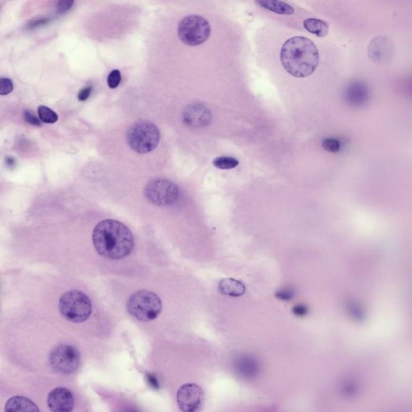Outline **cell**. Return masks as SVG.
Returning <instances> with one entry per match:
<instances>
[{
  "label": "cell",
  "instance_id": "8fae6325",
  "mask_svg": "<svg viewBox=\"0 0 412 412\" xmlns=\"http://www.w3.org/2000/svg\"><path fill=\"white\" fill-rule=\"evenodd\" d=\"M48 405L52 412H71L74 408V398L65 387H57L48 396Z\"/></svg>",
  "mask_w": 412,
  "mask_h": 412
},
{
  "label": "cell",
  "instance_id": "5b68a950",
  "mask_svg": "<svg viewBox=\"0 0 412 412\" xmlns=\"http://www.w3.org/2000/svg\"><path fill=\"white\" fill-rule=\"evenodd\" d=\"M59 309L63 317L73 323L87 320L92 313L90 298L81 291L71 290L60 297Z\"/></svg>",
  "mask_w": 412,
  "mask_h": 412
},
{
  "label": "cell",
  "instance_id": "6da1fadb",
  "mask_svg": "<svg viewBox=\"0 0 412 412\" xmlns=\"http://www.w3.org/2000/svg\"><path fill=\"white\" fill-rule=\"evenodd\" d=\"M93 244L99 255L110 259H122L132 253L134 238L124 224L115 220H104L95 226Z\"/></svg>",
  "mask_w": 412,
  "mask_h": 412
},
{
  "label": "cell",
  "instance_id": "f1b7e54d",
  "mask_svg": "<svg viewBox=\"0 0 412 412\" xmlns=\"http://www.w3.org/2000/svg\"><path fill=\"white\" fill-rule=\"evenodd\" d=\"M7 165H10V164H11V165H14V159H12V158H9V157H8V158H7Z\"/></svg>",
  "mask_w": 412,
  "mask_h": 412
},
{
  "label": "cell",
  "instance_id": "d4e9b609",
  "mask_svg": "<svg viewBox=\"0 0 412 412\" xmlns=\"http://www.w3.org/2000/svg\"><path fill=\"white\" fill-rule=\"evenodd\" d=\"M23 118H24V120H25L26 122L30 125L36 126V127H40L41 126V122L39 121V118L36 117L29 111H24V112H23Z\"/></svg>",
  "mask_w": 412,
  "mask_h": 412
},
{
  "label": "cell",
  "instance_id": "7a4b0ae2",
  "mask_svg": "<svg viewBox=\"0 0 412 412\" xmlns=\"http://www.w3.org/2000/svg\"><path fill=\"white\" fill-rule=\"evenodd\" d=\"M283 68L291 75L305 78L311 75L320 62V53L307 37H292L283 44L280 52Z\"/></svg>",
  "mask_w": 412,
  "mask_h": 412
},
{
  "label": "cell",
  "instance_id": "cb8c5ba5",
  "mask_svg": "<svg viewBox=\"0 0 412 412\" xmlns=\"http://www.w3.org/2000/svg\"><path fill=\"white\" fill-rule=\"evenodd\" d=\"M73 4H74V1H70V0L60 1V2H58L57 7H56L58 14L62 15L68 12L71 8Z\"/></svg>",
  "mask_w": 412,
  "mask_h": 412
},
{
  "label": "cell",
  "instance_id": "4316f807",
  "mask_svg": "<svg viewBox=\"0 0 412 412\" xmlns=\"http://www.w3.org/2000/svg\"><path fill=\"white\" fill-rule=\"evenodd\" d=\"M48 22H49V20H48V19H38L37 20L33 21V22L31 23L30 25H29V28H37V27H39V26L46 24Z\"/></svg>",
  "mask_w": 412,
  "mask_h": 412
},
{
  "label": "cell",
  "instance_id": "603a6c76",
  "mask_svg": "<svg viewBox=\"0 0 412 412\" xmlns=\"http://www.w3.org/2000/svg\"><path fill=\"white\" fill-rule=\"evenodd\" d=\"M292 311L297 317H304L309 314V308L305 304H298L293 307Z\"/></svg>",
  "mask_w": 412,
  "mask_h": 412
},
{
  "label": "cell",
  "instance_id": "9a60e30c",
  "mask_svg": "<svg viewBox=\"0 0 412 412\" xmlns=\"http://www.w3.org/2000/svg\"><path fill=\"white\" fill-rule=\"evenodd\" d=\"M257 4L264 9L279 15H293L295 13V9L287 2L277 1V0H259L256 2Z\"/></svg>",
  "mask_w": 412,
  "mask_h": 412
},
{
  "label": "cell",
  "instance_id": "8992f818",
  "mask_svg": "<svg viewBox=\"0 0 412 412\" xmlns=\"http://www.w3.org/2000/svg\"><path fill=\"white\" fill-rule=\"evenodd\" d=\"M210 23L206 19L196 15H190L182 19L178 26V35L184 44L198 46L207 41L210 36Z\"/></svg>",
  "mask_w": 412,
  "mask_h": 412
},
{
  "label": "cell",
  "instance_id": "3957f363",
  "mask_svg": "<svg viewBox=\"0 0 412 412\" xmlns=\"http://www.w3.org/2000/svg\"><path fill=\"white\" fill-rule=\"evenodd\" d=\"M126 137L127 144L133 151L139 154H146L158 147L160 132L154 123L139 121L129 127Z\"/></svg>",
  "mask_w": 412,
  "mask_h": 412
},
{
  "label": "cell",
  "instance_id": "44dd1931",
  "mask_svg": "<svg viewBox=\"0 0 412 412\" xmlns=\"http://www.w3.org/2000/svg\"><path fill=\"white\" fill-rule=\"evenodd\" d=\"M323 148L328 152H337L341 149V143L335 138H326L322 143Z\"/></svg>",
  "mask_w": 412,
  "mask_h": 412
},
{
  "label": "cell",
  "instance_id": "2e32d148",
  "mask_svg": "<svg viewBox=\"0 0 412 412\" xmlns=\"http://www.w3.org/2000/svg\"><path fill=\"white\" fill-rule=\"evenodd\" d=\"M304 27L309 33L317 37H325L329 33V25L320 19L308 18L304 20Z\"/></svg>",
  "mask_w": 412,
  "mask_h": 412
},
{
  "label": "cell",
  "instance_id": "83f0119b",
  "mask_svg": "<svg viewBox=\"0 0 412 412\" xmlns=\"http://www.w3.org/2000/svg\"><path fill=\"white\" fill-rule=\"evenodd\" d=\"M147 379H148V384L151 386V387H153V388H156V389H158L159 387V382L157 381V378L155 376L152 375V374H148L147 375Z\"/></svg>",
  "mask_w": 412,
  "mask_h": 412
},
{
  "label": "cell",
  "instance_id": "30bf717a",
  "mask_svg": "<svg viewBox=\"0 0 412 412\" xmlns=\"http://www.w3.org/2000/svg\"><path fill=\"white\" fill-rule=\"evenodd\" d=\"M212 114L203 104L194 103L187 106L183 112V121L188 127L200 128L210 124Z\"/></svg>",
  "mask_w": 412,
  "mask_h": 412
},
{
  "label": "cell",
  "instance_id": "d6986e66",
  "mask_svg": "<svg viewBox=\"0 0 412 412\" xmlns=\"http://www.w3.org/2000/svg\"><path fill=\"white\" fill-rule=\"evenodd\" d=\"M295 292L293 288H281L275 293V296L282 301H290L295 297Z\"/></svg>",
  "mask_w": 412,
  "mask_h": 412
},
{
  "label": "cell",
  "instance_id": "277c9868",
  "mask_svg": "<svg viewBox=\"0 0 412 412\" xmlns=\"http://www.w3.org/2000/svg\"><path fill=\"white\" fill-rule=\"evenodd\" d=\"M127 309L132 317L148 322L157 319L161 314L162 301L156 293L148 290L138 291L130 297Z\"/></svg>",
  "mask_w": 412,
  "mask_h": 412
},
{
  "label": "cell",
  "instance_id": "9c48e42d",
  "mask_svg": "<svg viewBox=\"0 0 412 412\" xmlns=\"http://www.w3.org/2000/svg\"><path fill=\"white\" fill-rule=\"evenodd\" d=\"M205 400L202 388L194 384L187 383L180 387L177 394V401L183 412H200Z\"/></svg>",
  "mask_w": 412,
  "mask_h": 412
},
{
  "label": "cell",
  "instance_id": "7c38bea8",
  "mask_svg": "<svg viewBox=\"0 0 412 412\" xmlns=\"http://www.w3.org/2000/svg\"><path fill=\"white\" fill-rule=\"evenodd\" d=\"M235 370L242 378L253 379L260 373V364L253 356L243 355L236 359Z\"/></svg>",
  "mask_w": 412,
  "mask_h": 412
},
{
  "label": "cell",
  "instance_id": "e0dca14e",
  "mask_svg": "<svg viewBox=\"0 0 412 412\" xmlns=\"http://www.w3.org/2000/svg\"><path fill=\"white\" fill-rule=\"evenodd\" d=\"M213 164L219 169L229 170V169H232L237 167L239 164V161L234 157L223 156V157H217L214 159Z\"/></svg>",
  "mask_w": 412,
  "mask_h": 412
},
{
  "label": "cell",
  "instance_id": "5bb4252c",
  "mask_svg": "<svg viewBox=\"0 0 412 412\" xmlns=\"http://www.w3.org/2000/svg\"><path fill=\"white\" fill-rule=\"evenodd\" d=\"M218 290L221 294L237 298L244 295L246 286L241 281L235 279H225L219 283Z\"/></svg>",
  "mask_w": 412,
  "mask_h": 412
},
{
  "label": "cell",
  "instance_id": "52a82bcc",
  "mask_svg": "<svg viewBox=\"0 0 412 412\" xmlns=\"http://www.w3.org/2000/svg\"><path fill=\"white\" fill-rule=\"evenodd\" d=\"M144 195L148 201L159 206L173 205L180 196L177 185L169 180L157 179L146 185Z\"/></svg>",
  "mask_w": 412,
  "mask_h": 412
},
{
  "label": "cell",
  "instance_id": "ffe728a7",
  "mask_svg": "<svg viewBox=\"0 0 412 412\" xmlns=\"http://www.w3.org/2000/svg\"><path fill=\"white\" fill-rule=\"evenodd\" d=\"M122 80V76H121V73L119 70L115 69L113 71H111V74H109L108 78H107V84L108 86L111 89H115L118 87L121 82Z\"/></svg>",
  "mask_w": 412,
  "mask_h": 412
},
{
  "label": "cell",
  "instance_id": "4fadbf2b",
  "mask_svg": "<svg viewBox=\"0 0 412 412\" xmlns=\"http://www.w3.org/2000/svg\"><path fill=\"white\" fill-rule=\"evenodd\" d=\"M5 412H40L33 402L23 396H15L7 401Z\"/></svg>",
  "mask_w": 412,
  "mask_h": 412
},
{
  "label": "cell",
  "instance_id": "484cf974",
  "mask_svg": "<svg viewBox=\"0 0 412 412\" xmlns=\"http://www.w3.org/2000/svg\"><path fill=\"white\" fill-rule=\"evenodd\" d=\"M91 91H92V86H90V85L83 88L82 90H81V91L79 92L78 95V98L79 101H86L89 98V97H90Z\"/></svg>",
  "mask_w": 412,
  "mask_h": 412
},
{
  "label": "cell",
  "instance_id": "ac0fdd59",
  "mask_svg": "<svg viewBox=\"0 0 412 412\" xmlns=\"http://www.w3.org/2000/svg\"><path fill=\"white\" fill-rule=\"evenodd\" d=\"M38 116L42 122L48 124L55 123L58 120V116L54 111L50 108L44 106H39L38 107Z\"/></svg>",
  "mask_w": 412,
  "mask_h": 412
},
{
  "label": "cell",
  "instance_id": "ba28073f",
  "mask_svg": "<svg viewBox=\"0 0 412 412\" xmlns=\"http://www.w3.org/2000/svg\"><path fill=\"white\" fill-rule=\"evenodd\" d=\"M81 357L78 350L69 345H59L53 348L49 356L52 368L61 374L74 373L78 368Z\"/></svg>",
  "mask_w": 412,
  "mask_h": 412
},
{
  "label": "cell",
  "instance_id": "7402d4cb",
  "mask_svg": "<svg viewBox=\"0 0 412 412\" xmlns=\"http://www.w3.org/2000/svg\"><path fill=\"white\" fill-rule=\"evenodd\" d=\"M13 90V83L7 78L0 79V95H7Z\"/></svg>",
  "mask_w": 412,
  "mask_h": 412
}]
</instances>
